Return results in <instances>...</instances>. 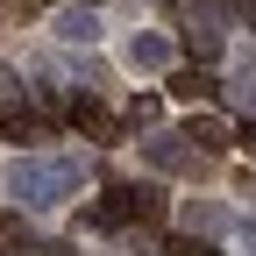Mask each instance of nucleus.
I'll return each mask as SVG.
<instances>
[{"label": "nucleus", "instance_id": "f257e3e1", "mask_svg": "<svg viewBox=\"0 0 256 256\" xmlns=\"http://www.w3.org/2000/svg\"><path fill=\"white\" fill-rule=\"evenodd\" d=\"M86 156H14L8 164V192L22 200V214H50L86 185Z\"/></svg>", "mask_w": 256, "mask_h": 256}, {"label": "nucleus", "instance_id": "f03ea898", "mask_svg": "<svg viewBox=\"0 0 256 256\" xmlns=\"http://www.w3.org/2000/svg\"><path fill=\"white\" fill-rule=\"evenodd\" d=\"M164 214V192L156 185H107L100 206H92V228H121V220H156Z\"/></svg>", "mask_w": 256, "mask_h": 256}, {"label": "nucleus", "instance_id": "7ed1b4c3", "mask_svg": "<svg viewBox=\"0 0 256 256\" xmlns=\"http://www.w3.org/2000/svg\"><path fill=\"white\" fill-rule=\"evenodd\" d=\"M220 36H228V22H220V8H200V14L185 22V50L200 57V64H214V57H220Z\"/></svg>", "mask_w": 256, "mask_h": 256}, {"label": "nucleus", "instance_id": "20e7f679", "mask_svg": "<svg viewBox=\"0 0 256 256\" xmlns=\"http://www.w3.org/2000/svg\"><path fill=\"white\" fill-rule=\"evenodd\" d=\"M128 64H136V72H164L171 64V36L164 28H136V36H128Z\"/></svg>", "mask_w": 256, "mask_h": 256}, {"label": "nucleus", "instance_id": "39448f33", "mask_svg": "<svg viewBox=\"0 0 256 256\" xmlns=\"http://www.w3.org/2000/svg\"><path fill=\"white\" fill-rule=\"evenodd\" d=\"M57 43H100V14L86 8V0H72V8H57Z\"/></svg>", "mask_w": 256, "mask_h": 256}, {"label": "nucleus", "instance_id": "423d86ee", "mask_svg": "<svg viewBox=\"0 0 256 256\" xmlns=\"http://www.w3.org/2000/svg\"><path fill=\"white\" fill-rule=\"evenodd\" d=\"M185 142L200 150V156H220V150H235V136H228V128H220L214 114H192V121H185Z\"/></svg>", "mask_w": 256, "mask_h": 256}, {"label": "nucleus", "instance_id": "0eeeda50", "mask_svg": "<svg viewBox=\"0 0 256 256\" xmlns=\"http://www.w3.org/2000/svg\"><path fill=\"white\" fill-rule=\"evenodd\" d=\"M142 156H150L156 171H185L200 150H185V136H142Z\"/></svg>", "mask_w": 256, "mask_h": 256}, {"label": "nucleus", "instance_id": "6e6552de", "mask_svg": "<svg viewBox=\"0 0 256 256\" xmlns=\"http://www.w3.org/2000/svg\"><path fill=\"white\" fill-rule=\"evenodd\" d=\"M171 92H178V100H214L220 78L206 72V64H185V72H171Z\"/></svg>", "mask_w": 256, "mask_h": 256}, {"label": "nucleus", "instance_id": "1a4fd4ad", "mask_svg": "<svg viewBox=\"0 0 256 256\" xmlns=\"http://www.w3.org/2000/svg\"><path fill=\"white\" fill-rule=\"evenodd\" d=\"M72 121L86 128V136H100V142H121V121H114V114H100L92 100H72Z\"/></svg>", "mask_w": 256, "mask_h": 256}, {"label": "nucleus", "instance_id": "9d476101", "mask_svg": "<svg viewBox=\"0 0 256 256\" xmlns=\"http://www.w3.org/2000/svg\"><path fill=\"white\" fill-rule=\"evenodd\" d=\"M156 121H164V100H156V92H136V100H128V128H142V136H150Z\"/></svg>", "mask_w": 256, "mask_h": 256}, {"label": "nucleus", "instance_id": "9b49d317", "mask_svg": "<svg viewBox=\"0 0 256 256\" xmlns=\"http://www.w3.org/2000/svg\"><path fill=\"white\" fill-rule=\"evenodd\" d=\"M36 114H22V107H8V121H0V136H8V142H28V136H36Z\"/></svg>", "mask_w": 256, "mask_h": 256}, {"label": "nucleus", "instance_id": "f8f14e48", "mask_svg": "<svg viewBox=\"0 0 256 256\" xmlns=\"http://www.w3.org/2000/svg\"><path fill=\"white\" fill-rule=\"evenodd\" d=\"M185 228H192V235H214V228H220V206H200V200H192V206H185Z\"/></svg>", "mask_w": 256, "mask_h": 256}, {"label": "nucleus", "instance_id": "ddd939ff", "mask_svg": "<svg viewBox=\"0 0 256 256\" xmlns=\"http://www.w3.org/2000/svg\"><path fill=\"white\" fill-rule=\"evenodd\" d=\"M22 92H28V86H22V72H14V64H0V100H22Z\"/></svg>", "mask_w": 256, "mask_h": 256}, {"label": "nucleus", "instance_id": "4468645a", "mask_svg": "<svg viewBox=\"0 0 256 256\" xmlns=\"http://www.w3.org/2000/svg\"><path fill=\"white\" fill-rule=\"evenodd\" d=\"M235 150H249V156H256V121H249V128H235Z\"/></svg>", "mask_w": 256, "mask_h": 256}, {"label": "nucleus", "instance_id": "2eb2a0df", "mask_svg": "<svg viewBox=\"0 0 256 256\" xmlns=\"http://www.w3.org/2000/svg\"><path fill=\"white\" fill-rule=\"evenodd\" d=\"M242 100L256 107V57H249V72H242Z\"/></svg>", "mask_w": 256, "mask_h": 256}, {"label": "nucleus", "instance_id": "dca6fc26", "mask_svg": "<svg viewBox=\"0 0 256 256\" xmlns=\"http://www.w3.org/2000/svg\"><path fill=\"white\" fill-rule=\"evenodd\" d=\"M249 22H256V0H249Z\"/></svg>", "mask_w": 256, "mask_h": 256}, {"label": "nucleus", "instance_id": "f3484780", "mask_svg": "<svg viewBox=\"0 0 256 256\" xmlns=\"http://www.w3.org/2000/svg\"><path fill=\"white\" fill-rule=\"evenodd\" d=\"M86 8H100V0H86Z\"/></svg>", "mask_w": 256, "mask_h": 256}, {"label": "nucleus", "instance_id": "a211bd4d", "mask_svg": "<svg viewBox=\"0 0 256 256\" xmlns=\"http://www.w3.org/2000/svg\"><path fill=\"white\" fill-rule=\"evenodd\" d=\"M0 256H14V249H0Z\"/></svg>", "mask_w": 256, "mask_h": 256}]
</instances>
